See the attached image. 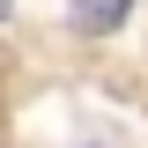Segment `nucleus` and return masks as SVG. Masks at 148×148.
Returning <instances> with one entry per match:
<instances>
[{
    "mask_svg": "<svg viewBox=\"0 0 148 148\" xmlns=\"http://www.w3.org/2000/svg\"><path fill=\"white\" fill-rule=\"evenodd\" d=\"M126 8H133V0H74V22H82L89 37H104V30L126 22Z\"/></svg>",
    "mask_w": 148,
    "mask_h": 148,
    "instance_id": "nucleus-1",
    "label": "nucleus"
},
{
    "mask_svg": "<svg viewBox=\"0 0 148 148\" xmlns=\"http://www.w3.org/2000/svg\"><path fill=\"white\" fill-rule=\"evenodd\" d=\"M8 8H15V0H0V22H8Z\"/></svg>",
    "mask_w": 148,
    "mask_h": 148,
    "instance_id": "nucleus-2",
    "label": "nucleus"
}]
</instances>
